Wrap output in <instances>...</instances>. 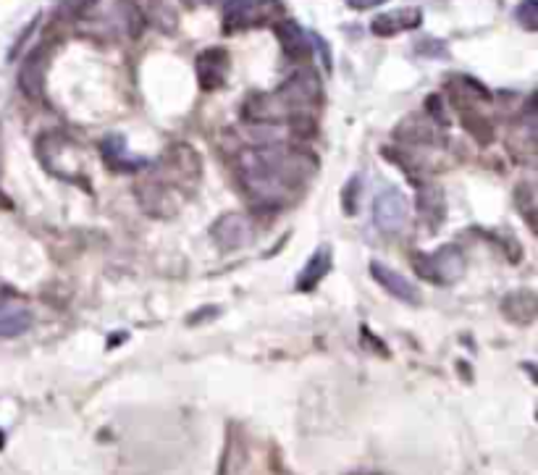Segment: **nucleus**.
I'll return each instance as SVG.
<instances>
[{"label": "nucleus", "mask_w": 538, "mask_h": 475, "mask_svg": "<svg viewBox=\"0 0 538 475\" xmlns=\"http://www.w3.org/2000/svg\"><path fill=\"white\" fill-rule=\"evenodd\" d=\"M276 35H279L284 53H287L292 61H305V58H310V53H313L308 35H305L294 21H281L279 27H276Z\"/></svg>", "instance_id": "obj_11"}, {"label": "nucleus", "mask_w": 538, "mask_h": 475, "mask_svg": "<svg viewBox=\"0 0 538 475\" xmlns=\"http://www.w3.org/2000/svg\"><path fill=\"white\" fill-rule=\"evenodd\" d=\"M32 326V313L16 302H0V339H14L27 334Z\"/></svg>", "instance_id": "obj_12"}, {"label": "nucleus", "mask_w": 538, "mask_h": 475, "mask_svg": "<svg viewBox=\"0 0 538 475\" xmlns=\"http://www.w3.org/2000/svg\"><path fill=\"white\" fill-rule=\"evenodd\" d=\"M321 103V82L315 71L302 69L281 84L271 95H252L245 103V119L258 124L305 121Z\"/></svg>", "instance_id": "obj_2"}, {"label": "nucleus", "mask_w": 538, "mask_h": 475, "mask_svg": "<svg viewBox=\"0 0 538 475\" xmlns=\"http://www.w3.org/2000/svg\"><path fill=\"white\" fill-rule=\"evenodd\" d=\"M360 187H363L360 176H352L350 184L344 187V213L347 216H355L357 208H360Z\"/></svg>", "instance_id": "obj_16"}, {"label": "nucleus", "mask_w": 538, "mask_h": 475, "mask_svg": "<svg viewBox=\"0 0 538 475\" xmlns=\"http://www.w3.org/2000/svg\"><path fill=\"white\" fill-rule=\"evenodd\" d=\"M92 3H95V0H61V8L77 16V14H84V11H90Z\"/></svg>", "instance_id": "obj_18"}, {"label": "nucleus", "mask_w": 538, "mask_h": 475, "mask_svg": "<svg viewBox=\"0 0 538 475\" xmlns=\"http://www.w3.org/2000/svg\"><path fill=\"white\" fill-rule=\"evenodd\" d=\"M0 208H11V200H8V197L3 195V192H0Z\"/></svg>", "instance_id": "obj_20"}, {"label": "nucleus", "mask_w": 538, "mask_h": 475, "mask_svg": "<svg viewBox=\"0 0 538 475\" xmlns=\"http://www.w3.org/2000/svg\"><path fill=\"white\" fill-rule=\"evenodd\" d=\"M420 16L418 8H399V11H392V14H381L371 21V32L378 37H392L399 35V32H407V29L420 27Z\"/></svg>", "instance_id": "obj_9"}, {"label": "nucleus", "mask_w": 538, "mask_h": 475, "mask_svg": "<svg viewBox=\"0 0 538 475\" xmlns=\"http://www.w3.org/2000/svg\"><path fill=\"white\" fill-rule=\"evenodd\" d=\"M355 11H368V8H376V6H384L386 0H347Z\"/></svg>", "instance_id": "obj_19"}, {"label": "nucleus", "mask_w": 538, "mask_h": 475, "mask_svg": "<svg viewBox=\"0 0 538 475\" xmlns=\"http://www.w3.org/2000/svg\"><path fill=\"white\" fill-rule=\"evenodd\" d=\"M413 268L420 279L434 281V284H452L465 273V258L457 247H441V250L423 255L418 252L413 258Z\"/></svg>", "instance_id": "obj_3"}, {"label": "nucleus", "mask_w": 538, "mask_h": 475, "mask_svg": "<svg viewBox=\"0 0 538 475\" xmlns=\"http://www.w3.org/2000/svg\"><path fill=\"white\" fill-rule=\"evenodd\" d=\"M533 189H531V184H523V187L518 189V192H515V200H518V205H520V210H523L525 213V221H528V224L533 226V195H531Z\"/></svg>", "instance_id": "obj_17"}, {"label": "nucleus", "mask_w": 538, "mask_h": 475, "mask_svg": "<svg viewBox=\"0 0 538 475\" xmlns=\"http://www.w3.org/2000/svg\"><path fill=\"white\" fill-rule=\"evenodd\" d=\"M371 276H373V281H376L378 287H384L386 292L392 294V297H397V300L407 302V305H418V302H420L418 287H415V284L410 279H405L402 273L394 271V268H389V266H384V263H378V260H373V263H371Z\"/></svg>", "instance_id": "obj_8"}, {"label": "nucleus", "mask_w": 538, "mask_h": 475, "mask_svg": "<svg viewBox=\"0 0 538 475\" xmlns=\"http://www.w3.org/2000/svg\"><path fill=\"white\" fill-rule=\"evenodd\" d=\"M418 213L423 218V224L428 229H439L444 224V218H447V200L441 195V189L436 187H418Z\"/></svg>", "instance_id": "obj_10"}, {"label": "nucleus", "mask_w": 538, "mask_h": 475, "mask_svg": "<svg viewBox=\"0 0 538 475\" xmlns=\"http://www.w3.org/2000/svg\"><path fill=\"white\" fill-rule=\"evenodd\" d=\"M331 271V247H318L313 252V258L308 260V266L302 268L300 276H297V289L300 292H310L326 279V273Z\"/></svg>", "instance_id": "obj_13"}, {"label": "nucleus", "mask_w": 538, "mask_h": 475, "mask_svg": "<svg viewBox=\"0 0 538 475\" xmlns=\"http://www.w3.org/2000/svg\"><path fill=\"white\" fill-rule=\"evenodd\" d=\"M315 168L318 163L313 155L287 145L252 147L239 155L242 184L252 200L266 208L287 205L289 197L297 195L313 179Z\"/></svg>", "instance_id": "obj_1"}, {"label": "nucleus", "mask_w": 538, "mask_h": 475, "mask_svg": "<svg viewBox=\"0 0 538 475\" xmlns=\"http://www.w3.org/2000/svg\"><path fill=\"white\" fill-rule=\"evenodd\" d=\"M210 237L221 250H239L252 242V226L245 216L239 213H226L213 224Z\"/></svg>", "instance_id": "obj_5"}, {"label": "nucleus", "mask_w": 538, "mask_h": 475, "mask_svg": "<svg viewBox=\"0 0 538 475\" xmlns=\"http://www.w3.org/2000/svg\"><path fill=\"white\" fill-rule=\"evenodd\" d=\"M410 208H407V197L397 187L378 192L373 200V224L384 234H397L405 229Z\"/></svg>", "instance_id": "obj_4"}, {"label": "nucleus", "mask_w": 538, "mask_h": 475, "mask_svg": "<svg viewBox=\"0 0 538 475\" xmlns=\"http://www.w3.org/2000/svg\"><path fill=\"white\" fill-rule=\"evenodd\" d=\"M515 19L523 24L528 32H536L538 29V0H523L515 11Z\"/></svg>", "instance_id": "obj_15"}, {"label": "nucleus", "mask_w": 538, "mask_h": 475, "mask_svg": "<svg viewBox=\"0 0 538 475\" xmlns=\"http://www.w3.org/2000/svg\"><path fill=\"white\" fill-rule=\"evenodd\" d=\"M229 74V53L221 48H208L197 58V77L205 92H216L226 84Z\"/></svg>", "instance_id": "obj_7"}, {"label": "nucleus", "mask_w": 538, "mask_h": 475, "mask_svg": "<svg viewBox=\"0 0 538 475\" xmlns=\"http://www.w3.org/2000/svg\"><path fill=\"white\" fill-rule=\"evenodd\" d=\"M50 50L45 45H40L37 50L29 53V58L21 63L19 69V87L27 98L37 100L42 98V90H45V71H48Z\"/></svg>", "instance_id": "obj_6"}, {"label": "nucleus", "mask_w": 538, "mask_h": 475, "mask_svg": "<svg viewBox=\"0 0 538 475\" xmlns=\"http://www.w3.org/2000/svg\"><path fill=\"white\" fill-rule=\"evenodd\" d=\"M103 158L111 168H119V171H132V168L140 166L142 161H129L124 150V140L121 137H108L103 142Z\"/></svg>", "instance_id": "obj_14"}]
</instances>
